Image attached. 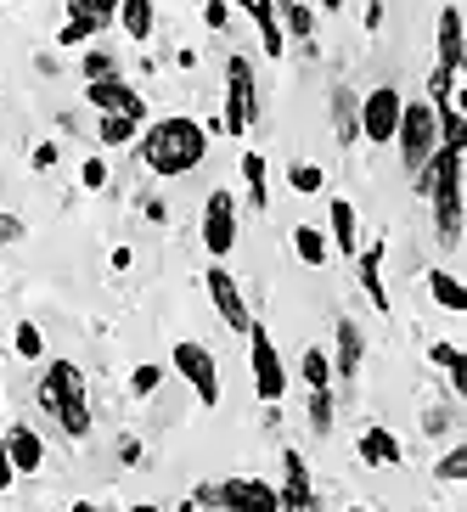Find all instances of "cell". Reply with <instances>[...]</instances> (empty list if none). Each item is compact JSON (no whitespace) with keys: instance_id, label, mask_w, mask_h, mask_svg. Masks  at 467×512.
<instances>
[{"instance_id":"obj_6","label":"cell","mask_w":467,"mask_h":512,"mask_svg":"<svg viewBox=\"0 0 467 512\" xmlns=\"http://www.w3.org/2000/svg\"><path fill=\"white\" fill-rule=\"evenodd\" d=\"M197 237H203V254L209 259H231V248H237V237H242L237 192L214 186V192L203 197V226H197Z\"/></svg>"},{"instance_id":"obj_30","label":"cell","mask_w":467,"mask_h":512,"mask_svg":"<svg viewBox=\"0 0 467 512\" xmlns=\"http://www.w3.org/2000/svg\"><path fill=\"white\" fill-rule=\"evenodd\" d=\"M68 12H74V17H91L96 34H107L113 23H119V0H68Z\"/></svg>"},{"instance_id":"obj_9","label":"cell","mask_w":467,"mask_h":512,"mask_svg":"<svg viewBox=\"0 0 467 512\" xmlns=\"http://www.w3.org/2000/svg\"><path fill=\"white\" fill-rule=\"evenodd\" d=\"M203 287H209V304L214 316L226 321L231 332H248V321H254V310H248V299H242V282L226 271V265H209V276H203Z\"/></svg>"},{"instance_id":"obj_4","label":"cell","mask_w":467,"mask_h":512,"mask_svg":"<svg viewBox=\"0 0 467 512\" xmlns=\"http://www.w3.org/2000/svg\"><path fill=\"white\" fill-rule=\"evenodd\" d=\"M259 119V79H254V62L231 51L226 57V107H220V130L226 136H248Z\"/></svg>"},{"instance_id":"obj_43","label":"cell","mask_w":467,"mask_h":512,"mask_svg":"<svg viewBox=\"0 0 467 512\" xmlns=\"http://www.w3.org/2000/svg\"><path fill=\"white\" fill-rule=\"evenodd\" d=\"M12 484H17V467L6 456V434H0V490H12Z\"/></svg>"},{"instance_id":"obj_48","label":"cell","mask_w":467,"mask_h":512,"mask_svg":"<svg viewBox=\"0 0 467 512\" xmlns=\"http://www.w3.org/2000/svg\"><path fill=\"white\" fill-rule=\"evenodd\" d=\"M175 512H203V507H197V501H192V496H186V501H181V507H175Z\"/></svg>"},{"instance_id":"obj_11","label":"cell","mask_w":467,"mask_h":512,"mask_svg":"<svg viewBox=\"0 0 467 512\" xmlns=\"http://www.w3.org/2000/svg\"><path fill=\"white\" fill-rule=\"evenodd\" d=\"M220 512H282V501L271 479L237 473V479H220Z\"/></svg>"},{"instance_id":"obj_34","label":"cell","mask_w":467,"mask_h":512,"mask_svg":"<svg viewBox=\"0 0 467 512\" xmlns=\"http://www.w3.org/2000/svg\"><path fill=\"white\" fill-rule=\"evenodd\" d=\"M79 74H85V79H113V74H119V57H113V51H102V46H85Z\"/></svg>"},{"instance_id":"obj_50","label":"cell","mask_w":467,"mask_h":512,"mask_svg":"<svg viewBox=\"0 0 467 512\" xmlns=\"http://www.w3.org/2000/svg\"><path fill=\"white\" fill-rule=\"evenodd\" d=\"M321 6H327V12H338V6H344V0H321Z\"/></svg>"},{"instance_id":"obj_38","label":"cell","mask_w":467,"mask_h":512,"mask_svg":"<svg viewBox=\"0 0 467 512\" xmlns=\"http://www.w3.org/2000/svg\"><path fill=\"white\" fill-rule=\"evenodd\" d=\"M57 158H62L57 141H40V147L29 152V169H40V175H46V169H57Z\"/></svg>"},{"instance_id":"obj_29","label":"cell","mask_w":467,"mask_h":512,"mask_svg":"<svg viewBox=\"0 0 467 512\" xmlns=\"http://www.w3.org/2000/svg\"><path fill=\"white\" fill-rule=\"evenodd\" d=\"M287 186H293L299 197H321L327 192V169L310 164V158H299V164H287Z\"/></svg>"},{"instance_id":"obj_45","label":"cell","mask_w":467,"mask_h":512,"mask_svg":"<svg viewBox=\"0 0 467 512\" xmlns=\"http://www.w3.org/2000/svg\"><path fill=\"white\" fill-rule=\"evenodd\" d=\"M422 422H428V434H445V428H451V411H428Z\"/></svg>"},{"instance_id":"obj_52","label":"cell","mask_w":467,"mask_h":512,"mask_svg":"<svg viewBox=\"0 0 467 512\" xmlns=\"http://www.w3.org/2000/svg\"><path fill=\"white\" fill-rule=\"evenodd\" d=\"M310 512H321V507H310Z\"/></svg>"},{"instance_id":"obj_15","label":"cell","mask_w":467,"mask_h":512,"mask_svg":"<svg viewBox=\"0 0 467 512\" xmlns=\"http://www.w3.org/2000/svg\"><path fill=\"white\" fill-rule=\"evenodd\" d=\"M383 254H389V242H383V237L361 242V254H355V271H361V287H366V299H372L377 316H389V282H383Z\"/></svg>"},{"instance_id":"obj_14","label":"cell","mask_w":467,"mask_h":512,"mask_svg":"<svg viewBox=\"0 0 467 512\" xmlns=\"http://www.w3.org/2000/svg\"><path fill=\"white\" fill-rule=\"evenodd\" d=\"M434 46H439V74H462V57H467V34H462V12L456 6H439V23H434Z\"/></svg>"},{"instance_id":"obj_5","label":"cell","mask_w":467,"mask_h":512,"mask_svg":"<svg viewBox=\"0 0 467 512\" xmlns=\"http://www.w3.org/2000/svg\"><path fill=\"white\" fill-rule=\"evenodd\" d=\"M248 372H254V394L265 400V406H282V394H287V366L282 355H276V338L265 321H248Z\"/></svg>"},{"instance_id":"obj_37","label":"cell","mask_w":467,"mask_h":512,"mask_svg":"<svg viewBox=\"0 0 467 512\" xmlns=\"http://www.w3.org/2000/svg\"><path fill=\"white\" fill-rule=\"evenodd\" d=\"M445 377H451V400H467V349L445 366Z\"/></svg>"},{"instance_id":"obj_28","label":"cell","mask_w":467,"mask_h":512,"mask_svg":"<svg viewBox=\"0 0 467 512\" xmlns=\"http://www.w3.org/2000/svg\"><path fill=\"white\" fill-rule=\"evenodd\" d=\"M299 377H304V389H332V355L321 344H310L299 355Z\"/></svg>"},{"instance_id":"obj_32","label":"cell","mask_w":467,"mask_h":512,"mask_svg":"<svg viewBox=\"0 0 467 512\" xmlns=\"http://www.w3.org/2000/svg\"><path fill=\"white\" fill-rule=\"evenodd\" d=\"M434 479L439 484H462L467 479V439H451V451L434 462Z\"/></svg>"},{"instance_id":"obj_40","label":"cell","mask_w":467,"mask_h":512,"mask_svg":"<svg viewBox=\"0 0 467 512\" xmlns=\"http://www.w3.org/2000/svg\"><path fill=\"white\" fill-rule=\"evenodd\" d=\"M203 23H209V29L220 34V29L231 23V6H226V0H209V6H203Z\"/></svg>"},{"instance_id":"obj_41","label":"cell","mask_w":467,"mask_h":512,"mask_svg":"<svg viewBox=\"0 0 467 512\" xmlns=\"http://www.w3.org/2000/svg\"><path fill=\"white\" fill-rule=\"evenodd\" d=\"M12 242H23V220L0 209V248H12Z\"/></svg>"},{"instance_id":"obj_25","label":"cell","mask_w":467,"mask_h":512,"mask_svg":"<svg viewBox=\"0 0 467 512\" xmlns=\"http://www.w3.org/2000/svg\"><path fill=\"white\" fill-rule=\"evenodd\" d=\"M276 23L287 40H316V12L304 0H276Z\"/></svg>"},{"instance_id":"obj_1","label":"cell","mask_w":467,"mask_h":512,"mask_svg":"<svg viewBox=\"0 0 467 512\" xmlns=\"http://www.w3.org/2000/svg\"><path fill=\"white\" fill-rule=\"evenodd\" d=\"M136 152H141V169H152L158 181H181V175H192L209 158V130L197 119H186V113H169V119L141 124Z\"/></svg>"},{"instance_id":"obj_46","label":"cell","mask_w":467,"mask_h":512,"mask_svg":"<svg viewBox=\"0 0 467 512\" xmlns=\"http://www.w3.org/2000/svg\"><path fill=\"white\" fill-rule=\"evenodd\" d=\"M366 29H383V0H366Z\"/></svg>"},{"instance_id":"obj_31","label":"cell","mask_w":467,"mask_h":512,"mask_svg":"<svg viewBox=\"0 0 467 512\" xmlns=\"http://www.w3.org/2000/svg\"><path fill=\"white\" fill-rule=\"evenodd\" d=\"M91 40H96V23H91V17H74V12L62 17V29H57V46H62V51H85Z\"/></svg>"},{"instance_id":"obj_49","label":"cell","mask_w":467,"mask_h":512,"mask_svg":"<svg viewBox=\"0 0 467 512\" xmlns=\"http://www.w3.org/2000/svg\"><path fill=\"white\" fill-rule=\"evenodd\" d=\"M74 512H96V501H74Z\"/></svg>"},{"instance_id":"obj_24","label":"cell","mask_w":467,"mask_h":512,"mask_svg":"<svg viewBox=\"0 0 467 512\" xmlns=\"http://www.w3.org/2000/svg\"><path fill=\"white\" fill-rule=\"evenodd\" d=\"M119 29L136 40V46H147L152 29H158V6L152 0H119Z\"/></svg>"},{"instance_id":"obj_33","label":"cell","mask_w":467,"mask_h":512,"mask_svg":"<svg viewBox=\"0 0 467 512\" xmlns=\"http://www.w3.org/2000/svg\"><path fill=\"white\" fill-rule=\"evenodd\" d=\"M12 349H17V361H46V332L34 327V321H17Z\"/></svg>"},{"instance_id":"obj_23","label":"cell","mask_w":467,"mask_h":512,"mask_svg":"<svg viewBox=\"0 0 467 512\" xmlns=\"http://www.w3.org/2000/svg\"><path fill=\"white\" fill-rule=\"evenodd\" d=\"M293 259L299 265H310V271H321V265H332V242H327V231L321 226H293Z\"/></svg>"},{"instance_id":"obj_27","label":"cell","mask_w":467,"mask_h":512,"mask_svg":"<svg viewBox=\"0 0 467 512\" xmlns=\"http://www.w3.org/2000/svg\"><path fill=\"white\" fill-rule=\"evenodd\" d=\"M304 417H310V434L327 439L332 422H338V400H332V389H310V400H304Z\"/></svg>"},{"instance_id":"obj_47","label":"cell","mask_w":467,"mask_h":512,"mask_svg":"<svg viewBox=\"0 0 467 512\" xmlns=\"http://www.w3.org/2000/svg\"><path fill=\"white\" fill-rule=\"evenodd\" d=\"M124 512H164V507H152V501H136V507H124Z\"/></svg>"},{"instance_id":"obj_10","label":"cell","mask_w":467,"mask_h":512,"mask_svg":"<svg viewBox=\"0 0 467 512\" xmlns=\"http://www.w3.org/2000/svg\"><path fill=\"white\" fill-rule=\"evenodd\" d=\"M85 102L96 107V113H124V119H141L147 124V96L130 85V79H85Z\"/></svg>"},{"instance_id":"obj_19","label":"cell","mask_w":467,"mask_h":512,"mask_svg":"<svg viewBox=\"0 0 467 512\" xmlns=\"http://www.w3.org/2000/svg\"><path fill=\"white\" fill-rule=\"evenodd\" d=\"M332 136H338V147L361 141V96L349 85H332Z\"/></svg>"},{"instance_id":"obj_22","label":"cell","mask_w":467,"mask_h":512,"mask_svg":"<svg viewBox=\"0 0 467 512\" xmlns=\"http://www.w3.org/2000/svg\"><path fill=\"white\" fill-rule=\"evenodd\" d=\"M248 17H254V29H259V51H265L271 62H282L287 57V34H282V23H276V0H254Z\"/></svg>"},{"instance_id":"obj_3","label":"cell","mask_w":467,"mask_h":512,"mask_svg":"<svg viewBox=\"0 0 467 512\" xmlns=\"http://www.w3.org/2000/svg\"><path fill=\"white\" fill-rule=\"evenodd\" d=\"M389 147H400L406 175H422V169H428V158L439 152V124H434V102H428V96H417V102L400 107V124H394Z\"/></svg>"},{"instance_id":"obj_12","label":"cell","mask_w":467,"mask_h":512,"mask_svg":"<svg viewBox=\"0 0 467 512\" xmlns=\"http://www.w3.org/2000/svg\"><path fill=\"white\" fill-rule=\"evenodd\" d=\"M276 501H282V512H310V507H321L316 479H310V462H304L299 451H282V484H276Z\"/></svg>"},{"instance_id":"obj_17","label":"cell","mask_w":467,"mask_h":512,"mask_svg":"<svg viewBox=\"0 0 467 512\" xmlns=\"http://www.w3.org/2000/svg\"><path fill=\"white\" fill-rule=\"evenodd\" d=\"M355 456H361L366 467H400V462H406V445H400L394 428L372 422V428H361V439H355Z\"/></svg>"},{"instance_id":"obj_2","label":"cell","mask_w":467,"mask_h":512,"mask_svg":"<svg viewBox=\"0 0 467 512\" xmlns=\"http://www.w3.org/2000/svg\"><path fill=\"white\" fill-rule=\"evenodd\" d=\"M34 400H40V411H46L68 439H85L96 428L91 389H85V372H79L74 361H51L46 372H40V383H34Z\"/></svg>"},{"instance_id":"obj_53","label":"cell","mask_w":467,"mask_h":512,"mask_svg":"<svg viewBox=\"0 0 467 512\" xmlns=\"http://www.w3.org/2000/svg\"><path fill=\"white\" fill-rule=\"evenodd\" d=\"M0 6H6V0H0Z\"/></svg>"},{"instance_id":"obj_39","label":"cell","mask_w":467,"mask_h":512,"mask_svg":"<svg viewBox=\"0 0 467 512\" xmlns=\"http://www.w3.org/2000/svg\"><path fill=\"white\" fill-rule=\"evenodd\" d=\"M456 355H462V344H451V338H439V344H428V361H434L439 372H445V366H451Z\"/></svg>"},{"instance_id":"obj_21","label":"cell","mask_w":467,"mask_h":512,"mask_svg":"<svg viewBox=\"0 0 467 512\" xmlns=\"http://www.w3.org/2000/svg\"><path fill=\"white\" fill-rule=\"evenodd\" d=\"M422 282H428V299H434L445 316H467V287L456 282L445 265H428V276H422Z\"/></svg>"},{"instance_id":"obj_35","label":"cell","mask_w":467,"mask_h":512,"mask_svg":"<svg viewBox=\"0 0 467 512\" xmlns=\"http://www.w3.org/2000/svg\"><path fill=\"white\" fill-rule=\"evenodd\" d=\"M164 389V366H152V361H141L136 372H130V394L136 400H152V394Z\"/></svg>"},{"instance_id":"obj_44","label":"cell","mask_w":467,"mask_h":512,"mask_svg":"<svg viewBox=\"0 0 467 512\" xmlns=\"http://www.w3.org/2000/svg\"><path fill=\"white\" fill-rule=\"evenodd\" d=\"M107 265H113V271H130V265H136V254H130V248H113V254H107Z\"/></svg>"},{"instance_id":"obj_36","label":"cell","mask_w":467,"mask_h":512,"mask_svg":"<svg viewBox=\"0 0 467 512\" xmlns=\"http://www.w3.org/2000/svg\"><path fill=\"white\" fill-rule=\"evenodd\" d=\"M107 175H113V169H107V158H85V164H79V186H85V192H102Z\"/></svg>"},{"instance_id":"obj_20","label":"cell","mask_w":467,"mask_h":512,"mask_svg":"<svg viewBox=\"0 0 467 512\" xmlns=\"http://www.w3.org/2000/svg\"><path fill=\"white\" fill-rule=\"evenodd\" d=\"M237 169H242V186H248V209L265 214V209H271V164H265V152L248 147Z\"/></svg>"},{"instance_id":"obj_8","label":"cell","mask_w":467,"mask_h":512,"mask_svg":"<svg viewBox=\"0 0 467 512\" xmlns=\"http://www.w3.org/2000/svg\"><path fill=\"white\" fill-rule=\"evenodd\" d=\"M400 107H406V96L394 91V85H377V91L361 96V141L366 147H389L394 124H400Z\"/></svg>"},{"instance_id":"obj_26","label":"cell","mask_w":467,"mask_h":512,"mask_svg":"<svg viewBox=\"0 0 467 512\" xmlns=\"http://www.w3.org/2000/svg\"><path fill=\"white\" fill-rule=\"evenodd\" d=\"M141 119H124V113H96V141L102 147H136Z\"/></svg>"},{"instance_id":"obj_16","label":"cell","mask_w":467,"mask_h":512,"mask_svg":"<svg viewBox=\"0 0 467 512\" xmlns=\"http://www.w3.org/2000/svg\"><path fill=\"white\" fill-rule=\"evenodd\" d=\"M6 456H12L17 479H34V473L46 467V439L34 434L29 422H12V428H6Z\"/></svg>"},{"instance_id":"obj_18","label":"cell","mask_w":467,"mask_h":512,"mask_svg":"<svg viewBox=\"0 0 467 512\" xmlns=\"http://www.w3.org/2000/svg\"><path fill=\"white\" fill-rule=\"evenodd\" d=\"M332 220H327V242H332V254H344L355 259L361 254V214H355V203L349 197H332Z\"/></svg>"},{"instance_id":"obj_42","label":"cell","mask_w":467,"mask_h":512,"mask_svg":"<svg viewBox=\"0 0 467 512\" xmlns=\"http://www.w3.org/2000/svg\"><path fill=\"white\" fill-rule=\"evenodd\" d=\"M192 501H197V507H209V512H220V479L197 484V490H192Z\"/></svg>"},{"instance_id":"obj_51","label":"cell","mask_w":467,"mask_h":512,"mask_svg":"<svg viewBox=\"0 0 467 512\" xmlns=\"http://www.w3.org/2000/svg\"><path fill=\"white\" fill-rule=\"evenodd\" d=\"M344 512H372V507H344Z\"/></svg>"},{"instance_id":"obj_13","label":"cell","mask_w":467,"mask_h":512,"mask_svg":"<svg viewBox=\"0 0 467 512\" xmlns=\"http://www.w3.org/2000/svg\"><path fill=\"white\" fill-rule=\"evenodd\" d=\"M361 366H366V332H361V321H349V316H338V327H332V377H361Z\"/></svg>"},{"instance_id":"obj_7","label":"cell","mask_w":467,"mask_h":512,"mask_svg":"<svg viewBox=\"0 0 467 512\" xmlns=\"http://www.w3.org/2000/svg\"><path fill=\"white\" fill-rule=\"evenodd\" d=\"M169 366L186 377V389L197 394V406H220V366H214V349L197 344V338H181V344L169 349Z\"/></svg>"},{"instance_id":"obj_54","label":"cell","mask_w":467,"mask_h":512,"mask_svg":"<svg viewBox=\"0 0 467 512\" xmlns=\"http://www.w3.org/2000/svg\"><path fill=\"white\" fill-rule=\"evenodd\" d=\"M62 6H68V0H62Z\"/></svg>"}]
</instances>
